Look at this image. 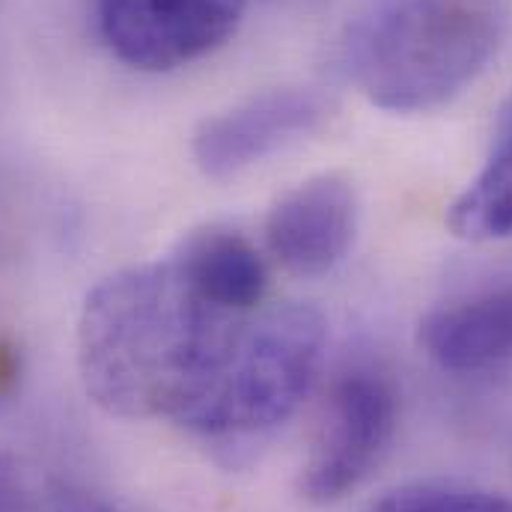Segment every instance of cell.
Here are the masks:
<instances>
[{
    "mask_svg": "<svg viewBox=\"0 0 512 512\" xmlns=\"http://www.w3.org/2000/svg\"><path fill=\"white\" fill-rule=\"evenodd\" d=\"M245 316L206 304L170 256L128 265L99 280L81 304V384L114 417L179 423Z\"/></svg>",
    "mask_w": 512,
    "mask_h": 512,
    "instance_id": "1",
    "label": "cell"
},
{
    "mask_svg": "<svg viewBox=\"0 0 512 512\" xmlns=\"http://www.w3.org/2000/svg\"><path fill=\"white\" fill-rule=\"evenodd\" d=\"M512 0H364L343 66L382 111L423 114L462 96L501 54Z\"/></svg>",
    "mask_w": 512,
    "mask_h": 512,
    "instance_id": "2",
    "label": "cell"
},
{
    "mask_svg": "<svg viewBox=\"0 0 512 512\" xmlns=\"http://www.w3.org/2000/svg\"><path fill=\"white\" fill-rule=\"evenodd\" d=\"M325 319L310 304L248 313L218 367L176 423L200 438H254L286 423L319 376Z\"/></svg>",
    "mask_w": 512,
    "mask_h": 512,
    "instance_id": "3",
    "label": "cell"
},
{
    "mask_svg": "<svg viewBox=\"0 0 512 512\" xmlns=\"http://www.w3.org/2000/svg\"><path fill=\"white\" fill-rule=\"evenodd\" d=\"M399 423V393L393 379L373 367L355 364L334 382L307 462L301 468V495L328 507L352 495L382 465Z\"/></svg>",
    "mask_w": 512,
    "mask_h": 512,
    "instance_id": "4",
    "label": "cell"
},
{
    "mask_svg": "<svg viewBox=\"0 0 512 512\" xmlns=\"http://www.w3.org/2000/svg\"><path fill=\"white\" fill-rule=\"evenodd\" d=\"M248 0H99L108 48L134 69L170 72L221 48Z\"/></svg>",
    "mask_w": 512,
    "mask_h": 512,
    "instance_id": "5",
    "label": "cell"
},
{
    "mask_svg": "<svg viewBox=\"0 0 512 512\" xmlns=\"http://www.w3.org/2000/svg\"><path fill=\"white\" fill-rule=\"evenodd\" d=\"M331 99L316 87H277L203 120L194 131V161L212 179H230L283 152L322 126Z\"/></svg>",
    "mask_w": 512,
    "mask_h": 512,
    "instance_id": "6",
    "label": "cell"
},
{
    "mask_svg": "<svg viewBox=\"0 0 512 512\" xmlns=\"http://www.w3.org/2000/svg\"><path fill=\"white\" fill-rule=\"evenodd\" d=\"M358 230V197L346 176L322 173L286 191L265 218L271 256L298 277L337 268Z\"/></svg>",
    "mask_w": 512,
    "mask_h": 512,
    "instance_id": "7",
    "label": "cell"
},
{
    "mask_svg": "<svg viewBox=\"0 0 512 512\" xmlns=\"http://www.w3.org/2000/svg\"><path fill=\"white\" fill-rule=\"evenodd\" d=\"M420 349L447 373H486L512 361V283L435 307L417 331Z\"/></svg>",
    "mask_w": 512,
    "mask_h": 512,
    "instance_id": "8",
    "label": "cell"
},
{
    "mask_svg": "<svg viewBox=\"0 0 512 512\" xmlns=\"http://www.w3.org/2000/svg\"><path fill=\"white\" fill-rule=\"evenodd\" d=\"M170 262L182 280L212 307L227 313H254L268 292V265L236 230L203 227L185 236Z\"/></svg>",
    "mask_w": 512,
    "mask_h": 512,
    "instance_id": "9",
    "label": "cell"
},
{
    "mask_svg": "<svg viewBox=\"0 0 512 512\" xmlns=\"http://www.w3.org/2000/svg\"><path fill=\"white\" fill-rule=\"evenodd\" d=\"M447 224L453 236L468 242L512 236V93L501 108L486 161L450 206Z\"/></svg>",
    "mask_w": 512,
    "mask_h": 512,
    "instance_id": "10",
    "label": "cell"
},
{
    "mask_svg": "<svg viewBox=\"0 0 512 512\" xmlns=\"http://www.w3.org/2000/svg\"><path fill=\"white\" fill-rule=\"evenodd\" d=\"M367 512H512V498L468 483H408L387 492Z\"/></svg>",
    "mask_w": 512,
    "mask_h": 512,
    "instance_id": "11",
    "label": "cell"
},
{
    "mask_svg": "<svg viewBox=\"0 0 512 512\" xmlns=\"http://www.w3.org/2000/svg\"><path fill=\"white\" fill-rule=\"evenodd\" d=\"M48 512H123L117 504L105 501L96 492L78 489V486H54Z\"/></svg>",
    "mask_w": 512,
    "mask_h": 512,
    "instance_id": "12",
    "label": "cell"
},
{
    "mask_svg": "<svg viewBox=\"0 0 512 512\" xmlns=\"http://www.w3.org/2000/svg\"><path fill=\"white\" fill-rule=\"evenodd\" d=\"M0 512H27V489L15 456L0 450Z\"/></svg>",
    "mask_w": 512,
    "mask_h": 512,
    "instance_id": "13",
    "label": "cell"
},
{
    "mask_svg": "<svg viewBox=\"0 0 512 512\" xmlns=\"http://www.w3.org/2000/svg\"><path fill=\"white\" fill-rule=\"evenodd\" d=\"M15 382H18V361L12 355V349L0 343V399L12 393Z\"/></svg>",
    "mask_w": 512,
    "mask_h": 512,
    "instance_id": "14",
    "label": "cell"
}]
</instances>
